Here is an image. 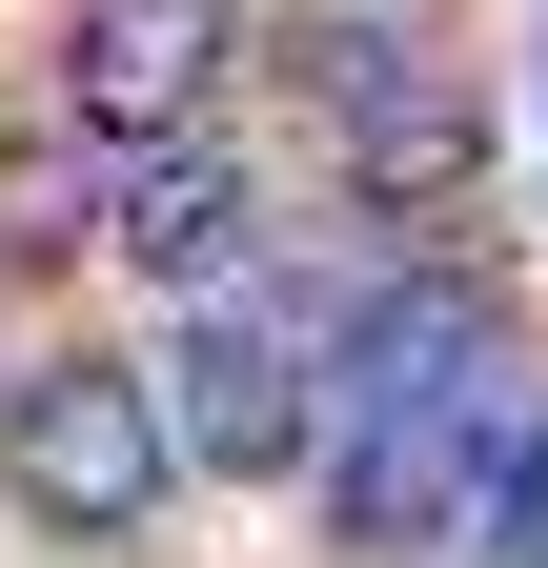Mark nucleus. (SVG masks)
<instances>
[{
  "instance_id": "1",
  "label": "nucleus",
  "mask_w": 548,
  "mask_h": 568,
  "mask_svg": "<svg viewBox=\"0 0 548 568\" xmlns=\"http://www.w3.org/2000/svg\"><path fill=\"white\" fill-rule=\"evenodd\" d=\"M163 467H183L163 386H122V366H21V386H0V487H21L61 548H122L163 508Z\"/></svg>"
},
{
  "instance_id": "2",
  "label": "nucleus",
  "mask_w": 548,
  "mask_h": 568,
  "mask_svg": "<svg viewBox=\"0 0 548 568\" xmlns=\"http://www.w3.org/2000/svg\"><path fill=\"white\" fill-rule=\"evenodd\" d=\"M163 426H183V467H305V325L264 305H183V345H163Z\"/></svg>"
},
{
  "instance_id": "3",
  "label": "nucleus",
  "mask_w": 548,
  "mask_h": 568,
  "mask_svg": "<svg viewBox=\"0 0 548 568\" xmlns=\"http://www.w3.org/2000/svg\"><path fill=\"white\" fill-rule=\"evenodd\" d=\"M61 102H82L102 142L203 122L224 102V0H82V21H61Z\"/></svg>"
},
{
  "instance_id": "4",
  "label": "nucleus",
  "mask_w": 548,
  "mask_h": 568,
  "mask_svg": "<svg viewBox=\"0 0 548 568\" xmlns=\"http://www.w3.org/2000/svg\"><path fill=\"white\" fill-rule=\"evenodd\" d=\"M102 224L143 244L163 284H203V264L244 244V163H224V142H203V122H143V142H122V203H102Z\"/></svg>"
},
{
  "instance_id": "5",
  "label": "nucleus",
  "mask_w": 548,
  "mask_h": 568,
  "mask_svg": "<svg viewBox=\"0 0 548 568\" xmlns=\"http://www.w3.org/2000/svg\"><path fill=\"white\" fill-rule=\"evenodd\" d=\"M285 82L325 102V142H366V122L427 102V82H406V41H366V21H305V41H285Z\"/></svg>"
},
{
  "instance_id": "6",
  "label": "nucleus",
  "mask_w": 548,
  "mask_h": 568,
  "mask_svg": "<svg viewBox=\"0 0 548 568\" xmlns=\"http://www.w3.org/2000/svg\"><path fill=\"white\" fill-rule=\"evenodd\" d=\"M102 224V183H82V142H0V264H61Z\"/></svg>"
}]
</instances>
